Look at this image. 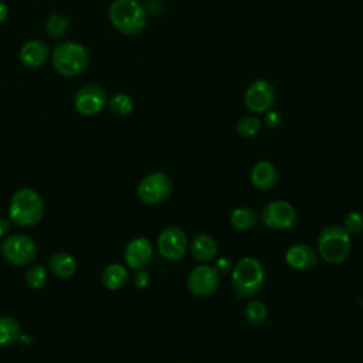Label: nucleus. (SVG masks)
<instances>
[{
    "label": "nucleus",
    "mask_w": 363,
    "mask_h": 363,
    "mask_svg": "<svg viewBox=\"0 0 363 363\" xmlns=\"http://www.w3.org/2000/svg\"><path fill=\"white\" fill-rule=\"evenodd\" d=\"M265 282V269L259 259L254 257L241 258L231 271V286L238 298L257 295Z\"/></svg>",
    "instance_id": "nucleus-1"
},
{
    "label": "nucleus",
    "mask_w": 363,
    "mask_h": 363,
    "mask_svg": "<svg viewBox=\"0 0 363 363\" xmlns=\"http://www.w3.org/2000/svg\"><path fill=\"white\" fill-rule=\"evenodd\" d=\"M89 62L86 48L75 41H62L51 52V64L62 77H77L85 71Z\"/></svg>",
    "instance_id": "nucleus-2"
},
{
    "label": "nucleus",
    "mask_w": 363,
    "mask_h": 363,
    "mask_svg": "<svg viewBox=\"0 0 363 363\" xmlns=\"http://www.w3.org/2000/svg\"><path fill=\"white\" fill-rule=\"evenodd\" d=\"M111 24L125 35H136L146 26V10L136 0H113L109 6Z\"/></svg>",
    "instance_id": "nucleus-3"
},
{
    "label": "nucleus",
    "mask_w": 363,
    "mask_h": 363,
    "mask_svg": "<svg viewBox=\"0 0 363 363\" xmlns=\"http://www.w3.org/2000/svg\"><path fill=\"white\" fill-rule=\"evenodd\" d=\"M43 213L44 203L35 190L23 187L13 194L9 207V216L14 224L21 227L34 225L41 220Z\"/></svg>",
    "instance_id": "nucleus-4"
},
{
    "label": "nucleus",
    "mask_w": 363,
    "mask_h": 363,
    "mask_svg": "<svg viewBox=\"0 0 363 363\" xmlns=\"http://www.w3.org/2000/svg\"><path fill=\"white\" fill-rule=\"evenodd\" d=\"M352 250L350 234L343 225H328L318 237V254L328 264H342L347 259Z\"/></svg>",
    "instance_id": "nucleus-5"
},
{
    "label": "nucleus",
    "mask_w": 363,
    "mask_h": 363,
    "mask_svg": "<svg viewBox=\"0 0 363 363\" xmlns=\"http://www.w3.org/2000/svg\"><path fill=\"white\" fill-rule=\"evenodd\" d=\"M1 255L11 265L20 267L31 264L37 257L34 240L24 234H13L1 244Z\"/></svg>",
    "instance_id": "nucleus-6"
},
{
    "label": "nucleus",
    "mask_w": 363,
    "mask_h": 363,
    "mask_svg": "<svg viewBox=\"0 0 363 363\" xmlns=\"http://www.w3.org/2000/svg\"><path fill=\"white\" fill-rule=\"evenodd\" d=\"M173 191L172 179L163 172L147 174L138 186V197L142 203L153 206L169 199Z\"/></svg>",
    "instance_id": "nucleus-7"
},
{
    "label": "nucleus",
    "mask_w": 363,
    "mask_h": 363,
    "mask_svg": "<svg viewBox=\"0 0 363 363\" xmlns=\"http://www.w3.org/2000/svg\"><path fill=\"white\" fill-rule=\"evenodd\" d=\"M259 218L265 227L277 231H285L294 227L296 221V210L289 201L274 200L262 207Z\"/></svg>",
    "instance_id": "nucleus-8"
},
{
    "label": "nucleus",
    "mask_w": 363,
    "mask_h": 363,
    "mask_svg": "<svg viewBox=\"0 0 363 363\" xmlns=\"http://www.w3.org/2000/svg\"><path fill=\"white\" fill-rule=\"evenodd\" d=\"M74 108L84 116H94L108 105L106 91L98 84H86L74 95Z\"/></svg>",
    "instance_id": "nucleus-9"
},
{
    "label": "nucleus",
    "mask_w": 363,
    "mask_h": 363,
    "mask_svg": "<svg viewBox=\"0 0 363 363\" xmlns=\"http://www.w3.org/2000/svg\"><path fill=\"white\" fill-rule=\"evenodd\" d=\"M189 248V238L183 228L177 225L166 227L157 237V250L160 255L170 261L182 259Z\"/></svg>",
    "instance_id": "nucleus-10"
},
{
    "label": "nucleus",
    "mask_w": 363,
    "mask_h": 363,
    "mask_svg": "<svg viewBox=\"0 0 363 363\" xmlns=\"http://www.w3.org/2000/svg\"><path fill=\"white\" fill-rule=\"evenodd\" d=\"M245 106L254 113H265L274 106L275 88L264 78L254 79L244 92Z\"/></svg>",
    "instance_id": "nucleus-11"
},
{
    "label": "nucleus",
    "mask_w": 363,
    "mask_h": 363,
    "mask_svg": "<svg viewBox=\"0 0 363 363\" xmlns=\"http://www.w3.org/2000/svg\"><path fill=\"white\" fill-rule=\"evenodd\" d=\"M220 285V272L216 267L203 264L194 267L187 275V289L196 296L213 295Z\"/></svg>",
    "instance_id": "nucleus-12"
},
{
    "label": "nucleus",
    "mask_w": 363,
    "mask_h": 363,
    "mask_svg": "<svg viewBox=\"0 0 363 363\" xmlns=\"http://www.w3.org/2000/svg\"><path fill=\"white\" fill-rule=\"evenodd\" d=\"M318 251L305 242L292 244L285 252V262L296 271L312 269L318 264Z\"/></svg>",
    "instance_id": "nucleus-13"
},
{
    "label": "nucleus",
    "mask_w": 363,
    "mask_h": 363,
    "mask_svg": "<svg viewBox=\"0 0 363 363\" xmlns=\"http://www.w3.org/2000/svg\"><path fill=\"white\" fill-rule=\"evenodd\" d=\"M153 255V247L146 237H138L129 241L125 248V262L132 269H143Z\"/></svg>",
    "instance_id": "nucleus-14"
},
{
    "label": "nucleus",
    "mask_w": 363,
    "mask_h": 363,
    "mask_svg": "<svg viewBox=\"0 0 363 363\" xmlns=\"http://www.w3.org/2000/svg\"><path fill=\"white\" fill-rule=\"evenodd\" d=\"M48 57H50L48 44L41 40L27 41L20 48V52H18V58L21 64L30 69L41 68L47 62Z\"/></svg>",
    "instance_id": "nucleus-15"
},
{
    "label": "nucleus",
    "mask_w": 363,
    "mask_h": 363,
    "mask_svg": "<svg viewBox=\"0 0 363 363\" xmlns=\"http://www.w3.org/2000/svg\"><path fill=\"white\" fill-rule=\"evenodd\" d=\"M250 179L255 189L261 191H269L278 182V169L269 160H259L252 166Z\"/></svg>",
    "instance_id": "nucleus-16"
},
{
    "label": "nucleus",
    "mask_w": 363,
    "mask_h": 363,
    "mask_svg": "<svg viewBox=\"0 0 363 363\" xmlns=\"http://www.w3.org/2000/svg\"><path fill=\"white\" fill-rule=\"evenodd\" d=\"M189 251L196 261L204 264L216 258L218 252V245L210 234L197 233L189 242Z\"/></svg>",
    "instance_id": "nucleus-17"
},
{
    "label": "nucleus",
    "mask_w": 363,
    "mask_h": 363,
    "mask_svg": "<svg viewBox=\"0 0 363 363\" xmlns=\"http://www.w3.org/2000/svg\"><path fill=\"white\" fill-rule=\"evenodd\" d=\"M48 268L60 278H69L77 271V261L68 252H57L50 257Z\"/></svg>",
    "instance_id": "nucleus-18"
},
{
    "label": "nucleus",
    "mask_w": 363,
    "mask_h": 363,
    "mask_svg": "<svg viewBox=\"0 0 363 363\" xmlns=\"http://www.w3.org/2000/svg\"><path fill=\"white\" fill-rule=\"evenodd\" d=\"M129 281V272L122 264H111L101 274V282L111 291L121 289Z\"/></svg>",
    "instance_id": "nucleus-19"
},
{
    "label": "nucleus",
    "mask_w": 363,
    "mask_h": 363,
    "mask_svg": "<svg viewBox=\"0 0 363 363\" xmlns=\"http://www.w3.org/2000/svg\"><path fill=\"white\" fill-rule=\"evenodd\" d=\"M231 225L238 231H247L258 223V214L251 207H237L230 216Z\"/></svg>",
    "instance_id": "nucleus-20"
},
{
    "label": "nucleus",
    "mask_w": 363,
    "mask_h": 363,
    "mask_svg": "<svg viewBox=\"0 0 363 363\" xmlns=\"http://www.w3.org/2000/svg\"><path fill=\"white\" fill-rule=\"evenodd\" d=\"M244 318L250 325L261 326L268 319V308L262 301H248L244 306Z\"/></svg>",
    "instance_id": "nucleus-21"
},
{
    "label": "nucleus",
    "mask_w": 363,
    "mask_h": 363,
    "mask_svg": "<svg viewBox=\"0 0 363 363\" xmlns=\"http://www.w3.org/2000/svg\"><path fill=\"white\" fill-rule=\"evenodd\" d=\"M21 328L20 323L11 316H1L0 318V345H11L20 339Z\"/></svg>",
    "instance_id": "nucleus-22"
},
{
    "label": "nucleus",
    "mask_w": 363,
    "mask_h": 363,
    "mask_svg": "<svg viewBox=\"0 0 363 363\" xmlns=\"http://www.w3.org/2000/svg\"><path fill=\"white\" fill-rule=\"evenodd\" d=\"M261 130V121L254 115H247L238 119L237 122V133L244 138L250 139L258 135Z\"/></svg>",
    "instance_id": "nucleus-23"
},
{
    "label": "nucleus",
    "mask_w": 363,
    "mask_h": 363,
    "mask_svg": "<svg viewBox=\"0 0 363 363\" xmlns=\"http://www.w3.org/2000/svg\"><path fill=\"white\" fill-rule=\"evenodd\" d=\"M68 30V20L61 14H51L45 21V31L51 38H62Z\"/></svg>",
    "instance_id": "nucleus-24"
},
{
    "label": "nucleus",
    "mask_w": 363,
    "mask_h": 363,
    "mask_svg": "<svg viewBox=\"0 0 363 363\" xmlns=\"http://www.w3.org/2000/svg\"><path fill=\"white\" fill-rule=\"evenodd\" d=\"M108 105H109L111 111L119 116L129 115L133 109L132 98L123 92H119V94H115L113 96H111L108 99Z\"/></svg>",
    "instance_id": "nucleus-25"
},
{
    "label": "nucleus",
    "mask_w": 363,
    "mask_h": 363,
    "mask_svg": "<svg viewBox=\"0 0 363 363\" xmlns=\"http://www.w3.org/2000/svg\"><path fill=\"white\" fill-rule=\"evenodd\" d=\"M26 282L33 289H41L47 282V269L41 264L31 265L26 272Z\"/></svg>",
    "instance_id": "nucleus-26"
},
{
    "label": "nucleus",
    "mask_w": 363,
    "mask_h": 363,
    "mask_svg": "<svg viewBox=\"0 0 363 363\" xmlns=\"http://www.w3.org/2000/svg\"><path fill=\"white\" fill-rule=\"evenodd\" d=\"M343 228L350 235L363 233V214L360 211H350L343 220Z\"/></svg>",
    "instance_id": "nucleus-27"
},
{
    "label": "nucleus",
    "mask_w": 363,
    "mask_h": 363,
    "mask_svg": "<svg viewBox=\"0 0 363 363\" xmlns=\"http://www.w3.org/2000/svg\"><path fill=\"white\" fill-rule=\"evenodd\" d=\"M264 122L268 128L271 129H277L281 126V122H282V118H281V113L277 112V111H267L265 112V118H264Z\"/></svg>",
    "instance_id": "nucleus-28"
},
{
    "label": "nucleus",
    "mask_w": 363,
    "mask_h": 363,
    "mask_svg": "<svg viewBox=\"0 0 363 363\" xmlns=\"http://www.w3.org/2000/svg\"><path fill=\"white\" fill-rule=\"evenodd\" d=\"M149 274L146 272V271H143V269H138V272H136V275L133 277V284L138 286V288H145V286H147V284H149Z\"/></svg>",
    "instance_id": "nucleus-29"
},
{
    "label": "nucleus",
    "mask_w": 363,
    "mask_h": 363,
    "mask_svg": "<svg viewBox=\"0 0 363 363\" xmlns=\"http://www.w3.org/2000/svg\"><path fill=\"white\" fill-rule=\"evenodd\" d=\"M216 268L218 272H223V274H227L230 269H233V265H231V261L228 258H218L217 259V264H216Z\"/></svg>",
    "instance_id": "nucleus-30"
},
{
    "label": "nucleus",
    "mask_w": 363,
    "mask_h": 363,
    "mask_svg": "<svg viewBox=\"0 0 363 363\" xmlns=\"http://www.w3.org/2000/svg\"><path fill=\"white\" fill-rule=\"evenodd\" d=\"M10 228V221L7 218L0 217V237H3Z\"/></svg>",
    "instance_id": "nucleus-31"
},
{
    "label": "nucleus",
    "mask_w": 363,
    "mask_h": 363,
    "mask_svg": "<svg viewBox=\"0 0 363 363\" xmlns=\"http://www.w3.org/2000/svg\"><path fill=\"white\" fill-rule=\"evenodd\" d=\"M7 14H9L7 4L3 0H0V24L7 18Z\"/></svg>",
    "instance_id": "nucleus-32"
}]
</instances>
